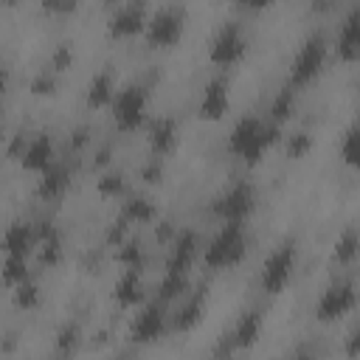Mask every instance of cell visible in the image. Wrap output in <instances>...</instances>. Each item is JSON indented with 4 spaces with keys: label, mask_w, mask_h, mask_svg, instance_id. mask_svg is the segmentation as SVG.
<instances>
[{
    "label": "cell",
    "mask_w": 360,
    "mask_h": 360,
    "mask_svg": "<svg viewBox=\"0 0 360 360\" xmlns=\"http://www.w3.org/2000/svg\"><path fill=\"white\" fill-rule=\"evenodd\" d=\"M278 135H281V127L273 124V121H262V118H239L236 127L231 129V138H228V149L248 166H256L262 160V155L278 143Z\"/></svg>",
    "instance_id": "1"
},
{
    "label": "cell",
    "mask_w": 360,
    "mask_h": 360,
    "mask_svg": "<svg viewBox=\"0 0 360 360\" xmlns=\"http://www.w3.org/2000/svg\"><path fill=\"white\" fill-rule=\"evenodd\" d=\"M245 250H248V236L242 222H225V228L208 242L202 262L214 270H228L245 259Z\"/></svg>",
    "instance_id": "2"
},
{
    "label": "cell",
    "mask_w": 360,
    "mask_h": 360,
    "mask_svg": "<svg viewBox=\"0 0 360 360\" xmlns=\"http://www.w3.org/2000/svg\"><path fill=\"white\" fill-rule=\"evenodd\" d=\"M112 121L121 132H135L143 118H146V107H149V93L143 84H127L124 90H118L112 96Z\"/></svg>",
    "instance_id": "3"
},
{
    "label": "cell",
    "mask_w": 360,
    "mask_h": 360,
    "mask_svg": "<svg viewBox=\"0 0 360 360\" xmlns=\"http://www.w3.org/2000/svg\"><path fill=\"white\" fill-rule=\"evenodd\" d=\"M146 42L152 48H172L180 42L186 31V11L180 6H166L160 8L152 20H146Z\"/></svg>",
    "instance_id": "4"
},
{
    "label": "cell",
    "mask_w": 360,
    "mask_h": 360,
    "mask_svg": "<svg viewBox=\"0 0 360 360\" xmlns=\"http://www.w3.org/2000/svg\"><path fill=\"white\" fill-rule=\"evenodd\" d=\"M323 65H326V42L321 34H315L301 45V51L292 59V68H290L292 84H309L312 79L321 76Z\"/></svg>",
    "instance_id": "5"
},
{
    "label": "cell",
    "mask_w": 360,
    "mask_h": 360,
    "mask_svg": "<svg viewBox=\"0 0 360 360\" xmlns=\"http://www.w3.org/2000/svg\"><path fill=\"white\" fill-rule=\"evenodd\" d=\"M256 208V188L250 183H236L214 200V214L225 222H245Z\"/></svg>",
    "instance_id": "6"
},
{
    "label": "cell",
    "mask_w": 360,
    "mask_h": 360,
    "mask_svg": "<svg viewBox=\"0 0 360 360\" xmlns=\"http://www.w3.org/2000/svg\"><path fill=\"white\" fill-rule=\"evenodd\" d=\"M292 267H295V248L292 245H281L276 248L264 264H262V290L267 295H278L290 278H292Z\"/></svg>",
    "instance_id": "7"
},
{
    "label": "cell",
    "mask_w": 360,
    "mask_h": 360,
    "mask_svg": "<svg viewBox=\"0 0 360 360\" xmlns=\"http://www.w3.org/2000/svg\"><path fill=\"white\" fill-rule=\"evenodd\" d=\"M245 51H248V42H245L242 28H239L236 22H225V25L217 31V37L211 39L208 56H211L214 65L231 68V65H236V62L245 56Z\"/></svg>",
    "instance_id": "8"
},
{
    "label": "cell",
    "mask_w": 360,
    "mask_h": 360,
    "mask_svg": "<svg viewBox=\"0 0 360 360\" xmlns=\"http://www.w3.org/2000/svg\"><path fill=\"white\" fill-rule=\"evenodd\" d=\"M357 304V295H354V284L352 281H338L332 287H326V292L321 295L318 307H315V318L321 323H332V321H340L343 315H349Z\"/></svg>",
    "instance_id": "9"
},
{
    "label": "cell",
    "mask_w": 360,
    "mask_h": 360,
    "mask_svg": "<svg viewBox=\"0 0 360 360\" xmlns=\"http://www.w3.org/2000/svg\"><path fill=\"white\" fill-rule=\"evenodd\" d=\"M163 332H166V309H163V301L146 304L138 312V318L132 321V326H129L132 343H155V340L163 338Z\"/></svg>",
    "instance_id": "10"
},
{
    "label": "cell",
    "mask_w": 360,
    "mask_h": 360,
    "mask_svg": "<svg viewBox=\"0 0 360 360\" xmlns=\"http://www.w3.org/2000/svg\"><path fill=\"white\" fill-rule=\"evenodd\" d=\"M231 107V93H228V82L225 79H211L200 96L197 104V115L202 121H219Z\"/></svg>",
    "instance_id": "11"
},
{
    "label": "cell",
    "mask_w": 360,
    "mask_h": 360,
    "mask_svg": "<svg viewBox=\"0 0 360 360\" xmlns=\"http://www.w3.org/2000/svg\"><path fill=\"white\" fill-rule=\"evenodd\" d=\"M146 28V11H143V0H132V3H127L124 8H118L115 14H112V20H110V37H118V39H124V37H135V34H141Z\"/></svg>",
    "instance_id": "12"
},
{
    "label": "cell",
    "mask_w": 360,
    "mask_h": 360,
    "mask_svg": "<svg viewBox=\"0 0 360 360\" xmlns=\"http://www.w3.org/2000/svg\"><path fill=\"white\" fill-rule=\"evenodd\" d=\"M200 253V239L194 231H183L174 236L172 242V250H169V259H166V270H174V273H188V267L194 264Z\"/></svg>",
    "instance_id": "13"
},
{
    "label": "cell",
    "mask_w": 360,
    "mask_h": 360,
    "mask_svg": "<svg viewBox=\"0 0 360 360\" xmlns=\"http://www.w3.org/2000/svg\"><path fill=\"white\" fill-rule=\"evenodd\" d=\"M112 298H115V304L124 307V309L143 304L146 287H143V281H141V270H124V276H121V278L115 281V287H112Z\"/></svg>",
    "instance_id": "14"
},
{
    "label": "cell",
    "mask_w": 360,
    "mask_h": 360,
    "mask_svg": "<svg viewBox=\"0 0 360 360\" xmlns=\"http://www.w3.org/2000/svg\"><path fill=\"white\" fill-rule=\"evenodd\" d=\"M20 163H22L25 172H45L53 163V141H51V135L28 138V146H25Z\"/></svg>",
    "instance_id": "15"
},
{
    "label": "cell",
    "mask_w": 360,
    "mask_h": 360,
    "mask_svg": "<svg viewBox=\"0 0 360 360\" xmlns=\"http://www.w3.org/2000/svg\"><path fill=\"white\" fill-rule=\"evenodd\" d=\"M37 245V231L28 222H11L3 233V253L6 256H25Z\"/></svg>",
    "instance_id": "16"
},
{
    "label": "cell",
    "mask_w": 360,
    "mask_h": 360,
    "mask_svg": "<svg viewBox=\"0 0 360 360\" xmlns=\"http://www.w3.org/2000/svg\"><path fill=\"white\" fill-rule=\"evenodd\" d=\"M357 56H360V17L357 8H352L338 34V59L357 62Z\"/></svg>",
    "instance_id": "17"
},
{
    "label": "cell",
    "mask_w": 360,
    "mask_h": 360,
    "mask_svg": "<svg viewBox=\"0 0 360 360\" xmlns=\"http://www.w3.org/2000/svg\"><path fill=\"white\" fill-rule=\"evenodd\" d=\"M202 312H205V295L202 292H194V295L186 292L180 298V307H177L174 318H172V326L177 332H188L202 321Z\"/></svg>",
    "instance_id": "18"
},
{
    "label": "cell",
    "mask_w": 360,
    "mask_h": 360,
    "mask_svg": "<svg viewBox=\"0 0 360 360\" xmlns=\"http://www.w3.org/2000/svg\"><path fill=\"white\" fill-rule=\"evenodd\" d=\"M177 143V124L174 118H158L152 127H149V149L155 158H163L174 149Z\"/></svg>",
    "instance_id": "19"
},
{
    "label": "cell",
    "mask_w": 360,
    "mask_h": 360,
    "mask_svg": "<svg viewBox=\"0 0 360 360\" xmlns=\"http://www.w3.org/2000/svg\"><path fill=\"white\" fill-rule=\"evenodd\" d=\"M112 96H115V76L110 70H98L87 84V107H93V110L110 107Z\"/></svg>",
    "instance_id": "20"
},
{
    "label": "cell",
    "mask_w": 360,
    "mask_h": 360,
    "mask_svg": "<svg viewBox=\"0 0 360 360\" xmlns=\"http://www.w3.org/2000/svg\"><path fill=\"white\" fill-rule=\"evenodd\" d=\"M259 335H262V312H259V309H248V312H242V318L236 321L231 340H233L236 349H250V346L259 340Z\"/></svg>",
    "instance_id": "21"
},
{
    "label": "cell",
    "mask_w": 360,
    "mask_h": 360,
    "mask_svg": "<svg viewBox=\"0 0 360 360\" xmlns=\"http://www.w3.org/2000/svg\"><path fill=\"white\" fill-rule=\"evenodd\" d=\"M42 177H39V183H37V194L39 197H45V200H51V197H59L65 188H68V183H70V174H68V169L62 166V163H51L45 172H39Z\"/></svg>",
    "instance_id": "22"
},
{
    "label": "cell",
    "mask_w": 360,
    "mask_h": 360,
    "mask_svg": "<svg viewBox=\"0 0 360 360\" xmlns=\"http://www.w3.org/2000/svg\"><path fill=\"white\" fill-rule=\"evenodd\" d=\"M121 217H124L129 225L152 222V219H155V202H152L146 194H132V197H127V202H124V208H121Z\"/></svg>",
    "instance_id": "23"
},
{
    "label": "cell",
    "mask_w": 360,
    "mask_h": 360,
    "mask_svg": "<svg viewBox=\"0 0 360 360\" xmlns=\"http://www.w3.org/2000/svg\"><path fill=\"white\" fill-rule=\"evenodd\" d=\"M188 276L186 273H174V270H166V276L160 278L158 284V301L169 304V301H180L186 292H188Z\"/></svg>",
    "instance_id": "24"
},
{
    "label": "cell",
    "mask_w": 360,
    "mask_h": 360,
    "mask_svg": "<svg viewBox=\"0 0 360 360\" xmlns=\"http://www.w3.org/2000/svg\"><path fill=\"white\" fill-rule=\"evenodd\" d=\"M292 112H295V90L284 87V90H278V96L270 104V121L281 127L287 118H292Z\"/></svg>",
    "instance_id": "25"
},
{
    "label": "cell",
    "mask_w": 360,
    "mask_h": 360,
    "mask_svg": "<svg viewBox=\"0 0 360 360\" xmlns=\"http://www.w3.org/2000/svg\"><path fill=\"white\" fill-rule=\"evenodd\" d=\"M25 278H31L28 264H25V256H6L3 270H0V281H3L6 287H17V284L25 281Z\"/></svg>",
    "instance_id": "26"
},
{
    "label": "cell",
    "mask_w": 360,
    "mask_h": 360,
    "mask_svg": "<svg viewBox=\"0 0 360 360\" xmlns=\"http://www.w3.org/2000/svg\"><path fill=\"white\" fill-rule=\"evenodd\" d=\"M118 262L124 264V270H143L146 264L143 245L138 239H127L124 245H118Z\"/></svg>",
    "instance_id": "27"
},
{
    "label": "cell",
    "mask_w": 360,
    "mask_h": 360,
    "mask_svg": "<svg viewBox=\"0 0 360 360\" xmlns=\"http://www.w3.org/2000/svg\"><path fill=\"white\" fill-rule=\"evenodd\" d=\"M124 188H127V180H124V174H121V172H115V169L104 172V174L96 180V191H98L101 197H107V200L121 197V194H124Z\"/></svg>",
    "instance_id": "28"
},
{
    "label": "cell",
    "mask_w": 360,
    "mask_h": 360,
    "mask_svg": "<svg viewBox=\"0 0 360 360\" xmlns=\"http://www.w3.org/2000/svg\"><path fill=\"white\" fill-rule=\"evenodd\" d=\"M11 290H14V307L17 309H34L39 304V284L34 278H25Z\"/></svg>",
    "instance_id": "29"
},
{
    "label": "cell",
    "mask_w": 360,
    "mask_h": 360,
    "mask_svg": "<svg viewBox=\"0 0 360 360\" xmlns=\"http://www.w3.org/2000/svg\"><path fill=\"white\" fill-rule=\"evenodd\" d=\"M357 259V231L349 228L338 242H335V262L338 264H352Z\"/></svg>",
    "instance_id": "30"
},
{
    "label": "cell",
    "mask_w": 360,
    "mask_h": 360,
    "mask_svg": "<svg viewBox=\"0 0 360 360\" xmlns=\"http://www.w3.org/2000/svg\"><path fill=\"white\" fill-rule=\"evenodd\" d=\"M28 87H31V93H34V96H39V98H42V96H48V98H51V96H56L59 82H56V73H53V70H39V73L31 79V84H28Z\"/></svg>",
    "instance_id": "31"
},
{
    "label": "cell",
    "mask_w": 360,
    "mask_h": 360,
    "mask_svg": "<svg viewBox=\"0 0 360 360\" xmlns=\"http://www.w3.org/2000/svg\"><path fill=\"white\" fill-rule=\"evenodd\" d=\"M309 149H312V138H309V132L298 129V132L287 135V158H290V160H301V158H307Z\"/></svg>",
    "instance_id": "32"
},
{
    "label": "cell",
    "mask_w": 360,
    "mask_h": 360,
    "mask_svg": "<svg viewBox=\"0 0 360 360\" xmlns=\"http://www.w3.org/2000/svg\"><path fill=\"white\" fill-rule=\"evenodd\" d=\"M340 158L346 166H357V158H360V146H357V127H349L346 135H343V143H340Z\"/></svg>",
    "instance_id": "33"
},
{
    "label": "cell",
    "mask_w": 360,
    "mask_h": 360,
    "mask_svg": "<svg viewBox=\"0 0 360 360\" xmlns=\"http://www.w3.org/2000/svg\"><path fill=\"white\" fill-rule=\"evenodd\" d=\"M70 68H73V48H70V42H62L51 53V70L53 73H65Z\"/></svg>",
    "instance_id": "34"
},
{
    "label": "cell",
    "mask_w": 360,
    "mask_h": 360,
    "mask_svg": "<svg viewBox=\"0 0 360 360\" xmlns=\"http://www.w3.org/2000/svg\"><path fill=\"white\" fill-rule=\"evenodd\" d=\"M127 228H129V222L124 219V217H118L115 222H110L107 225V231H104V242L110 245V248H118V245H124L129 236H127Z\"/></svg>",
    "instance_id": "35"
},
{
    "label": "cell",
    "mask_w": 360,
    "mask_h": 360,
    "mask_svg": "<svg viewBox=\"0 0 360 360\" xmlns=\"http://www.w3.org/2000/svg\"><path fill=\"white\" fill-rule=\"evenodd\" d=\"M79 338H82V332H79L76 323L62 326L59 335H56V346H59V352H73V349L79 346Z\"/></svg>",
    "instance_id": "36"
},
{
    "label": "cell",
    "mask_w": 360,
    "mask_h": 360,
    "mask_svg": "<svg viewBox=\"0 0 360 360\" xmlns=\"http://www.w3.org/2000/svg\"><path fill=\"white\" fill-rule=\"evenodd\" d=\"M141 180H143L146 186H160V183H163V163H160V158L152 155V160L141 169Z\"/></svg>",
    "instance_id": "37"
},
{
    "label": "cell",
    "mask_w": 360,
    "mask_h": 360,
    "mask_svg": "<svg viewBox=\"0 0 360 360\" xmlns=\"http://www.w3.org/2000/svg\"><path fill=\"white\" fill-rule=\"evenodd\" d=\"M76 8H79V0H42V11L48 14L65 17V14H73Z\"/></svg>",
    "instance_id": "38"
},
{
    "label": "cell",
    "mask_w": 360,
    "mask_h": 360,
    "mask_svg": "<svg viewBox=\"0 0 360 360\" xmlns=\"http://www.w3.org/2000/svg\"><path fill=\"white\" fill-rule=\"evenodd\" d=\"M25 146H28V138H25L22 132H14L11 141H8V158H11V160H20L22 152H25Z\"/></svg>",
    "instance_id": "39"
},
{
    "label": "cell",
    "mask_w": 360,
    "mask_h": 360,
    "mask_svg": "<svg viewBox=\"0 0 360 360\" xmlns=\"http://www.w3.org/2000/svg\"><path fill=\"white\" fill-rule=\"evenodd\" d=\"M87 141H90L87 127H76V129H73V135H70V146H73V149H82Z\"/></svg>",
    "instance_id": "40"
},
{
    "label": "cell",
    "mask_w": 360,
    "mask_h": 360,
    "mask_svg": "<svg viewBox=\"0 0 360 360\" xmlns=\"http://www.w3.org/2000/svg\"><path fill=\"white\" fill-rule=\"evenodd\" d=\"M155 236H158V242H169V239L174 236V228H172V222H160V225L155 228Z\"/></svg>",
    "instance_id": "41"
},
{
    "label": "cell",
    "mask_w": 360,
    "mask_h": 360,
    "mask_svg": "<svg viewBox=\"0 0 360 360\" xmlns=\"http://www.w3.org/2000/svg\"><path fill=\"white\" fill-rule=\"evenodd\" d=\"M236 3L245 6V8H253V11H262V8L273 6V0H236Z\"/></svg>",
    "instance_id": "42"
},
{
    "label": "cell",
    "mask_w": 360,
    "mask_h": 360,
    "mask_svg": "<svg viewBox=\"0 0 360 360\" xmlns=\"http://www.w3.org/2000/svg\"><path fill=\"white\" fill-rule=\"evenodd\" d=\"M6 90H8V70H6L3 65H0V101H3Z\"/></svg>",
    "instance_id": "43"
},
{
    "label": "cell",
    "mask_w": 360,
    "mask_h": 360,
    "mask_svg": "<svg viewBox=\"0 0 360 360\" xmlns=\"http://www.w3.org/2000/svg\"><path fill=\"white\" fill-rule=\"evenodd\" d=\"M107 163H110V146L98 149V155H96V166H107Z\"/></svg>",
    "instance_id": "44"
},
{
    "label": "cell",
    "mask_w": 360,
    "mask_h": 360,
    "mask_svg": "<svg viewBox=\"0 0 360 360\" xmlns=\"http://www.w3.org/2000/svg\"><path fill=\"white\" fill-rule=\"evenodd\" d=\"M332 0H312V11H329Z\"/></svg>",
    "instance_id": "45"
},
{
    "label": "cell",
    "mask_w": 360,
    "mask_h": 360,
    "mask_svg": "<svg viewBox=\"0 0 360 360\" xmlns=\"http://www.w3.org/2000/svg\"><path fill=\"white\" fill-rule=\"evenodd\" d=\"M0 3H3V6H14L17 0H0Z\"/></svg>",
    "instance_id": "46"
},
{
    "label": "cell",
    "mask_w": 360,
    "mask_h": 360,
    "mask_svg": "<svg viewBox=\"0 0 360 360\" xmlns=\"http://www.w3.org/2000/svg\"><path fill=\"white\" fill-rule=\"evenodd\" d=\"M0 138H3V115H0Z\"/></svg>",
    "instance_id": "47"
},
{
    "label": "cell",
    "mask_w": 360,
    "mask_h": 360,
    "mask_svg": "<svg viewBox=\"0 0 360 360\" xmlns=\"http://www.w3.org/2000/svg\"><path fill=\"white\" fill-rule=\"evenodd\" d=\"M104 3H107V6H112V3H118V0H104Z\"/></svg>",
    "instance_id": "48"
}]
</instances>
